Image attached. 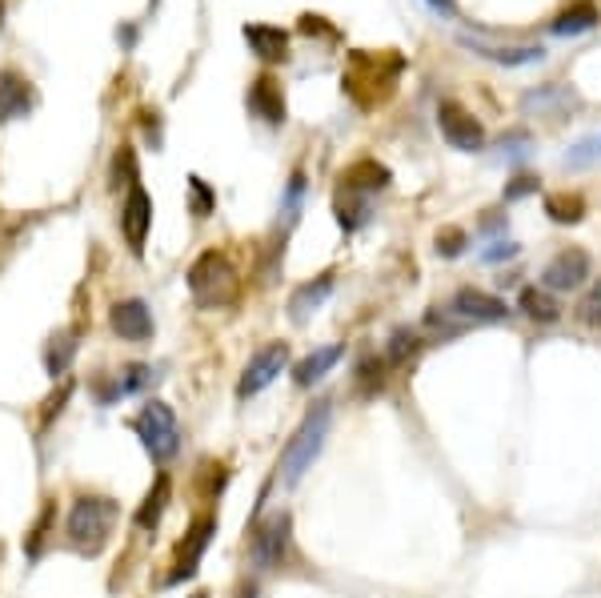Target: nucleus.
Wrapping results in <instances>:
<instances>
[{
	"instance_id": "f257e3e1",
	"label": "nucleus",
	"mask_w": 601,
	"mask_h": 598,
	"mask_svg": "<svg viewBox=\"0 0 601 598\" xmlns=\"http://www.w3.org/2000/svg\"><path fill=\"white\" fill-rule=\"evenodd\" d=\"M117 522H120L117 498H108V494H80V498H73V506H68L65 538L77 555L97 559L108 546L113 531H117Z\"/></svg>"
},
{
	"instance_id": "423d86ee",
	"label": "nucleus",
	"mask_w": 601,
	"mask_h": 598,
	"mask_svg": "<svg viewBox=\"0 0 601 598\" xmlns=\"http://www.w3.org/2000/svg\"><path fill=\"white\" fill-rule=\"evenodd\" d=\"M213 534H217V519H213V514L193 519V526L184 531V538L177 543V550H172V567H169V574H165V586H181V583H189V578H196L201 559H205V550L213 546Z\"/></svg>"
},
{
	"instance_id": "72a5a7b5",
	"label": "nucleus",
	"mask_w": 601,
	"mask_h": 598,
	"mask_svg": "<svg viewBox=\"0 0 601 598\" xmlns=\"http://www.w3.org/2000/svg\"><path fill=\"white\" fill-rule=\"evenodd\" d=\"M73 398V382H61V390H56L53 398L44 402V413H40V425H49L53 422V413H61L65 410V402Z\"/></svg>"
},
{
	"instance_id": "dca6fc26",
	"label": "nucleus",
	"mask_w": 601,
	"mask_h": 598,
	"mask_svg": "<svg viewBox=\"0 0 601 598\" xmlns=\"http://www.w3.org/2000/svg\"><path fill=\"white\" fill-rule=\"evenodd\" d=\"M329 293H333V273H321V278L297 285L293 297H289V318L297 321V326H305V321L314 318L317 309L329 302Z\"/></svg>"
},
{
	"instance_id": "6e6552de",
	"label": "nucleus",
	"mask_w": 601,
	"mask_h": 598,
	"mask_svg": "<svg viewBox=\"0 0 601 598\" xmlns=\"http://www.w3.org/2000/svg\"><path fill=\"white\" fill-rule=\"evenodd\" d=\"M285 370H289V346L285 342H269V346H261L253 358L245 361V370H241L236 398L245 402V398H253V394H261V390L273 386Z\"/></svg>"
},
{
	"instance_id": "20e7f679",
	"label": "nucleus",
	"mask_w": 601,
	"mask_h": 598,
	"mask_svg": "<svg viewBox=\"0 0 601 598\" xmlns=\"http://www.w3.org/2000/svg\"><path fill=\"white\" fill-rule=\"evenodd\" d=\"M132 434L141 438L144 454L157 466H165L169 458L181 454V422H177L169 402H157V398L144 402L141 410H137V418H132Z\"/></svg>"
},
{
	"instance_id": "2eb2a0df",
	"label": "nucleus",
	"mask_w": 601,
	"mask_h": 598,
	"mask_svg": "<svg viewBox=\"0 0 601 598\" xmlns=\"http://www.w3.org/2000/svg\"><path fill=\"white\" fill-rule=\"evenodd\" d=\"M461 44L470 49V53L485 56V61H494V65H506V68H522V65H537L546 49L541 44H517V49H501V44H485V40H473V37H461Z\"/></svg>"
},
{
	"instance_id": "58836bf2",
	"label": "nucleus",
	"mask_w": 601,
	"mask_h": 598,
	"mask_svg": "<svg viewBox=\"0 0 601 598\" xmlns=\"http://www.w3.org/2000/svg\"><path fill=\"white\" fill-rule=\"evenodd\" d=\"M430 9H437V13H445V16H458V0H425Z\"/></svg>"
},
{
	"instance_id": "4468645a",
	"label": "nucleus",
	"mask_w": 601,
	"mask_h": 598,
	"mask_svg": "<svg viewBox=\"0 0 601 598\" xmlns=\"http://www.w3.org/2000/svg\"><path fill=\"white\" fill-rule=\"evenodd\" d=\"M248 113L253 117H261L265 125H285V93H281V85L273 77H257L248 85Z\"/></svg>"
},
{
	"instance_id": "cd10ccee",
	"label": "nucleus",
	"mask_w": 601,
	"mask_h": 598,
	"mask_svg": "<svg viewBox=\"0 0 601 598\" xmlns=\"http://www.w3.org/2000/svg\"><path fill=\"white\" fill-rule=\"evenodd\" d=\"M421 349V338H418V330H393V338H389V354H385V361L389 366H406L413 354Z\"/></svg>"
},
{
	"instance_id": "aec40b11",
	"label": "nucleus",
	"mask_w": 601,
	"mask_h": 598,
	"mask_svg": "<svg viewBox=\"0 0 601 598\" xmlns=\"http://www.w3.org/2000/svg\"><path fill=\"white\" fill-rule=\"evenodd\" d=\"M345 358V342H337V346H321V349H314V354H305V358L293 366V382H297L300 390H309V386H317L321 378H325L337 361Z\"/></svg>"
},
{
	"instance_id": "a878e982",
	"label": "nucleus",
	"mask_w": 601,
	"mask_h": 598,
	"mask_svg": "<svg viewBox=\"0 0 601 598\" xmlns=\"http://www.w3.org/2000/svg\"><path fill=\"white\" fill-rule=\"evenodd\" d=\"M385 370H389V361L378 358V354H369V358L357 366V394H361V398H378L381 390H385Z\"/></svg>"
},
{
	"instance_id": "c85d7f7f",
	"label": "nucleus",
	"mask_w": 601,
	"mask_h": 598,
	"mask_svg": "<svg viewBox=\"0 0 601 598\" xmlns=\"http://www.w3.org/2000/svg\"><path fill=\"white\" fill-rule=\"evenodd\" d=\"M189 209H193V217H209L213 209H217V193L209 189V181L205 177H189Z\"/></svg>"
},
{
	"instance_id": "2f4dec72",
	"label": "nucleus",
	"mask_w": 601,
	"mask_h": 598,
	"mask_svg": "<svg viewBox=\"0 0 601 598\" xmlns=\"http://www.w3.org/2000/svg\"><path fill=\"white\" fill-rule=\"evenodd\" d=\"M465 245H470V233L458 226H445L442 233H437V253H442V257H458V253H465Z\"/></svg>"
},
{
	"instance_id": "0eeeda50",
	"label": "nucleus",
	"mask_w": 601,
	"mask_h": 598,
	"mask_svg": "<svg viewBox=\"0 0 601 598\" xmlns=\"http://www.w3.org/2000/svg\"><path fill=\"white\" fill-rule=\"evenodd\" d=\"M437 129H442V137L458 149V153H482L485 149L482 120L473 117L461 101H453V97H445L442 105H437Z\"/></svg>"
},
{
	"instance_id": "5701e85b",
	"label": "nucleus",
	"mask_w": 601,
	"mask_h": 598,
	"mask_svg": "<svg viewBox=\"0 0 601 598\" xmlns=\"http://www.w3.org/2000/svg\"><path fill=\"white\" fill-rule=\"evenodd\" d=\"M77 338L80 330H61L49 338V346H44V370H49V378H65L68 366H73V354H77Z\"/></svg>"
},
{
	"instance_id": "ea45409f",
	"label": "nucleus",
	"mask_w": 601,
	"mask_h": 598,
	"mask_svg": "<svg viewBox=\"0 0 601 598\" xmlns=\"http://www.w3.org/2000/svg\"><path fill=\"white\" fill-rule=\"evenodd\" d=\"M236 598H261V590H257V583H245L236 590Z\"/></svg>"
},
{
	"instance_id": "f8f14e48",
	"label": "nucleus",
	"mask_w": 601,
	"mask_h": 598,
	"mask_svg": "<svg viewBox=\"0 0 601 598\" xmlns=\"http://www.w3.org/2000/svg\"><path fill=\"white\" fill-rule=\"evenodd\" d=\"M149 229H153V198L144 193V186H129V198L120 205V233L129 241V250L141 257L144 241H149Z\"/></svg>"
},
{
	"instance_id": "79ce46f5",
	"label": "nucleus",
	"mask_w": 601,
	"mask_h": 598,
	"mask_svg": "<svg viewBox=\"0 0 601 598\" xmlns=\"http://www.w3.org/2000/svg\"><path fill=\"white\" fill-rule=\"evenodd\" d=\"M0 21H4V0H0Z\"/></svg>"
},
{
	"instance_id": "c9c22d12",
	"label": "nucleus",
	"mask_w": 601,
	"mask_h": 598,
	"mask_svg": "<svg viewBox=\"0 0 601 598\" xmlns=\"http://www.w3.org/2000/svg\"><path fill=\"white\" fill-rule=\"evenodd\" d=\"M517 253H522V245H517V241H494V250H485L482 262L497 266V262H510V257H517Z\"/></svg>"
},
{
	"instance_id": "a19ab883",
	"label": "nucleus",
	"mask_w": 601,
	"mask_h": 598,
	"mask_svg": "<svg viewBox=\"0 0 601 598\" xmlns=\"http://www.w3.org/2000/svg\"><path fill=\"white\" fill-rule=\"evenodd\" d=\"M189 598H209V590H193Z\"/></svg>"
},
{
	"instance_id": "4c0bfd02",
	"label": "nucleus",
	"mask_w": 601,
	"mask_h": 598,
	"mask_svg": "<svg viewBox=\"0 0 601 598\" xmlns=\"http://www.w3.org/2000/svg\"><path fill=\"white\" fill-rule=\"evenodd\" d=\"M534 189H537V181H534V177H517V181H513V186L510 189H506V198H525V193H534Z\"/></svg>"
},
{
	"instance_id": "ddd939ff",
	"label": "nucleus",
	"mask_w": 601,
	"mask_h": 598,
	"mask_svg": "<svg viewBox=\"0 0 601 598\" xmlns=\"http://www.w3.org/2000/svg\"><path fill=\"white\" fill-rule=\"evenodd\" d=\"M33 105H37V89H33V80L21 77L16 68H0V125H4V120L25 117Z\"/></svg>"
},
{
	"instance_id": "bb28decb",
	"label": "nucleus",
	"mask_w": 601,
	"mask_h": 598,
	"mask_svg": "<svg viewBox=\"0 0 601 598\" xmlns=\"http://www.w3.org/2000/svg\"><path fill=\"white\" fill-rule=\"evenodd\" d=\"M546 213L558 221V226H577V221L586 217V201L577 198V193H549Z\"/></svg>"
},
{
	"instance_id": "9b49d317",
	"label": "nucleus",
	"mask_w": 601,
	"mask_h": 598,
	"mask_svg": "<svg viewBox=\"0 0 601 598\" xmlns=\"http://www.w3.org/2000/svg\"><path fill=\"white\" fill-rule=\"evenodd\" d=\"M108 326H113V333H117L120 342H132V346H141V342H149V338L157 333L153 309H149V302H141V297L113 302V309H108Z\"/></svg>"
},
{
	"instance_id": "b1692460",
	"label": "nucleus",
	"mask_w": 601,
	"mask_h": 598,
	"mask_svg": "<svg viewBox=\"0 0 601 598\" xmlns=\"http://www.w3.org/2000/svg\"><path fill=\"white\" fill-rule=\"evenodd\" d=\"M598 165H601V133L581 137V141H574L562 153V169H570V174H586V169H598Z\"/></svg>"
},
{
	"instance_id": "e433bc0d",
	"label": "nucleus",
	"mask_w": 601,
	"mask_h": 598,
	"mask_svg": "<svg viewBox=\"0 0 601 598\" xmlns=\"http://www.w3.org/2000/svg\"><path fill=\"white\" fill-rule=\"evenodd\" d=\"M501 149H506V157H510V161H525V157H529V137H525V133L501 137Z\"/></svg>"
},
{
	"instance_id": "c756f323",
	"label": "nucleus",
	"mask_w": 601,
	"mask_h": 598,
	"mask_svg": "<svg viewBox=\"0 0 601 598\" xmlns=\"http://www.w3.org/2000/svg\"><path fill=\"white\" fill-rule=\"evenodd\" d=\"M157 373H153V366H141V361H132V366H125L117 378V394H141L149 382H153Z\"/></svg>"
},
{
	"instance_id": "39448f33",
	"label": "nucleus",
	"mask_w": 601,
	"mask_h": 598,
	"mask_svg": "<svg viewBox=\"0 0 601 598\" xmlns=\"http://www.w3.org/2000/svg\"><path fill=\"white\" fill-rule=\"evenodd\" d=\"M248 555L261 571H281L293 555V519L289 510H277L273 519H265L261 526H253L248 538Z\"/></svg>"
},
{
	"instance_id": "f3484780",
	"label": "nucleus",
	"mask_w": 601,
	"mask_h": 598,
	"mask_svg": "<svg viewBox=\"0 0 601 598\" xmlns=\"http://www.w3.org/2000/svg\"><path fill=\"white\" fill-rule=\"evenodd\" d=\"M241 37H245L248 53L277 65V61H285L289 56V33L277 25H245L241 28Z\"/></svg>"
},
{
	"instance_id": "412c9836",
	"label": "nucleus",
	"mask_w": 601,
	"mask_h": 598,
	"mask_svg": "<svg viewBox=\"0 0 601 598\" xmlns=\"http://www.w3.org/2000/svg\"><path fill=\"white\" fill-rule=\"evenodd\" d=\"M517 306L529 321H541V326H553V321L562 318V306H558V297L546 290V285H525L517 293Z\"/></svg>"
},
{
	"instance_id": "f03ea898",
	"label": "nucleus",
	"mask_w": 601,
	"mask_h": 598,
	"mask_svg": "<svg viewBox=\"0 0 601 598\" xmlns=\"http://www.w3.org/2000/svg\"><path fill=\"white\" fill-rule=\"evenodd\" d=\"M189 293L201 309H229L241 302V273L229 262V253L205 250L189 266Z\"/></svg>"
},
{
	"instance_id": "4be33fe9",
	"label": "nucleus",
	"mask_w": 601,
	"mask_h": 598,
	"mask_svg": "<svg viewBox=\"0 0 601 598\" xmlns=\"http://www.w3.org/2000/svg\"><path fill=\"white\" fill-rule=\"evenodd\" d=\"M389 181H393V174L381 165V161H357V165H349L345 174H341V186H354V189H361V193H381V189H389Z\"/></svg>"
},
{
	"instance_id": "a211bd4d",
	"label": "nucleus",
	"mask_w": 601,
	"mask_h": 598,
	"mask_svg": "<svg viewBox=\"0 0 601 598\" xmlns=\"http://www.w3.org/2000/svg\"><path fill=\"white\" fill-rule=\"evenodd\" d=\"M169 502H172V479L161 470L157 479H153V486H149V494L141 498V506H137L132 522H137L141 531H157L161 519H165V510H169Z\"/></svg>"
},
{
	"instance_id": "f704fd0d",
	"label": "nucleus",
	"mask_w": 601,
	"mask_h": 598,
	"mask_svg": "<svg viewBox=\"0 0 601 598\" xmlns=\"http://www.w3.org/2000/svg\"><path fill=\"white\" fill-rule=\"evenodd\" d=\"M581 321H589V326H601V281L586 293V297H581Z\"/></svg>"
},
{
	"instance_id": "473e14b6",
	"label": "nucleus",
	"mask_w": 601,
	"mask_h": 598,
	"mask_svg": "<svg viewBox=\"0 0 601 598\" xmlns=\"http://www.w3.org/2000/svg\"><path fill=\"white\" fill-rule=\"evenodd\" d=\"M49 522H53V506H44V510H40V519H37V526H33V531H28V538H25V550H28V559H40V543H44V538H49Z\"/></svg>"
},
{
	"instance_id": "9d476101",
	"label": "nucleus",
	"mask_w": 601,
	"mask_h": 598,
	"mask_svg": "<svg viewBox=\"0 0 601 598\" xmlns=\"http://www.w3.org/2000/svg\"><path fill=\"white\" fill-rule=\"evenodd\" d=\"M449 314L453 318H461L465 326H497V321H510V306L501 302V297H494V293L485 290H473V285H461L458 293H453V302H449Z\"/></svg>"
},
{
	"instance_id": "6ab92c4d",
	"label": "nucleus",
	"mask_w": 601,
	"mask_h": 598,
	"mask_svg": "<svg viewBox=\"0 0 601 598\" xmlns=\"http://www.w3.org/2000/svg\"><path fill=\"white\" fill-rule=\"evenodd\" d=\"M333 213H337V226L345 229V233H354V229H361L369 221L373 198L354 186H337V193H333Z\"/></svg>"
},
{
	"instance_id": "393cba45",
	"label": "nucleus",
	"mask_w": 601,
	"mask_h": 598,
	"mask_svg": "<svg viewBox=\"0 0 601 598\" xmlns=\"http://www.w3.org/2000/svg\"><path fill=\"white\" fill-rule=\"evenodd\" d=\"M598 25V9L589 4V0H581V4H574V9H565V13H558V21H553V33L558 37H577V33H589V28Z\"/></svg>"
},
{
	"instance_id": "7c9ffc66",
	"label": "nucleus",
	"mask_w": 601,
	"mask_h": 598,
	"mask_svg": "<svg viewBox=\"0 0 601 598\" xmlns=\"http://www.w3.org/2000/svg\"><path fill=\"white\" fill-rule=\"evenodd\" d=\"M141 177H137V153L132 145H120L117 157H113V186H137Z\"/></svg>"
},
{
	"instance_id": "1a4fd4ad",
	"label": "nucleus",
	"mask_w": 601,
	"mask_h": 598,
	"mask_svg": "<svg viewBox=\"0 0 601 598\" xmlns=\"http://www.w3.org/2000/svg\"><path fill=\"white\" fill-rule=\"evenodd\" d=\"M589 278H593V262H589V253L570 245V250H562L546 266L541 285H546L549 293H574V290H581Z\"/></svg>"
},
{
	"instance_id": "7ed1b4c3",
	"label": "nucleus",
	"mask_w": 601,
	"mask_h": 598,
	"mask_svg": "<svg viewBox=\"0 0 601 598\" xmlns=\"http://www.w3.org/2000/svg\"><path fill=\"white\" fill-rule=\"evenodd\" d=\"M329 425H333V406L329 402H317L314 410L300 418L297 434L289 438V446L281 450V466H277L285 486H297L305 479V470H314L317 454L325 450Z\"/></svg>"
}]
</instances>
